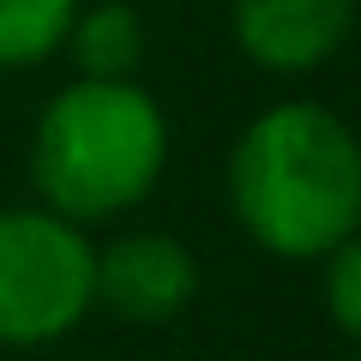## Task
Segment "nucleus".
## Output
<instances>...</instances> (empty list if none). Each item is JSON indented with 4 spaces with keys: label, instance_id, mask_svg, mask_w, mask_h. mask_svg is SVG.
Segmentation results:
<instances>
[{
    "label": "nucleus",
    "instance_id": "nucleus-4",
    "mask_svg": "<svg viewBox=\"0 0 361 361\" xmlns=\"http://www.w3.org/2000/svg\"><path fill=\"white\" fill-rule=\"evenodd\" d=\"M361 25V0H229V37L241 61L271 78L331 66Z\"/></svg>",
    "mask_w": 361,
    "mask_h": 361
},
{
    "label": "nucleus",
    "instance_id": "nucleus-2",
    "mask_svg": "<svg viewBox=\"0 0 361 361\" xmlns=\"http://www.w3.org/2000/svg\"><path fill=\"white\" fill-rule=\"evenodd\" d=\"M169 115L139 78H73L30 133V187L73 223H109L157 193Z\"/></svg>",
    "mask_w": 361,
    "mask_h": 361
},
{
    "label": "nucleus",
    "instance_id": "nucleus-9",
    "mask_svg": "<svg viewBox=\"0 0 361 361\" xmlns=\"http://www.w3.org/2000/svg\"><path fill=\"white\" fill-rule=\"evenodd\" d=\"M343 361H361V355H343Z\"/></svg>",
    "mask_w": 361,
    "mask_h": 361
},
{
    "label": "nucleus",
    "instance_id": "nucleus-5",
    "mask_svg": "<svg viewBox=\"0 0 361 361\" xmlns=\"http://www.w3.org/2000/svg\"><path fill=\"white\" fill-rule=\"evenodd\" d=\"M199 295V259L169 229H133L97 253V301L127 325H163Z\"/></svg>",
    "mask_w": 361,
    "mask_h": 361
},
{
    "label": "nucleus",
    "instance_id": "nucleus-7",
    "mask_svg": "<svg viewBox=\"0 0 361 361\" xmlns=\"http://www.w3.org/2000/svg\"><path fill=\"white\" fill-rule=\"evenodd\" d=\"M85 0H0V73H25L61 54Z\"/></svg>",
    "mask_w": 361,
    "mask_h": 361
},
{
    "label": "nucleus",
    "instance_id": "nucleus-3",
    "mask_svg": "<svg viewBox=\"0 0 361 361\" xmlns=\"http://www.w3.org/2000/svg\"><path fill=\"white\" fill-rule=\"evenodd\" d=\"M97 307V247L49 205L0 211V343L42 349Z\"/></svg>",
    "mask_w": 361,
    "mask_h": 361
},
{
    "label": "nucleus",
    "instance_id": "nucleus-1",
    "mask_svg": "<svg viewBox=\"0 0 361 361\" xmlns=\"http://www.w3.org/2000/svg\"><path fill=\"white\" fill-rule=\"evenodd\" d=\"M229 217L271 259H325L361 229V139L325 103H271L223 169Z\"/></svg>",
    "mask_w": 361,
    "mask_h": 361
},
{
    "label": "nucleus",
    "instance_id": "nucleus-6",
    "mask_svg": "<svg viewBox=\"0 0 361 361\" xmlns=\"http://www.w3.org/2000/svg\"><path fill=\"white\" fill-rule=\"evenodd\" d=\"M61 49L73 54L78 78H139L145 54H151V30L133 0H97V6L73 13V30Z\"/></svg>",
    "mask_w": 361,
    "mask_h": 361
},
{
    "label": "nucleus",
    "instance_id": "nucleus-8",
    "mask_svg": "<svg viewBox=\"0 0 361 361\" xmlns=\"http://www.w3.org/2000/svg\"><path fill=\"white\" fill-rule=\"evenodd\" d=\"M319 265H325V277H319V289H325V319H331L349 343H361V229L343 235Z\"/></svg>",
    "mask_w": 361,
    "mask_h": 361
}]
</instances>
